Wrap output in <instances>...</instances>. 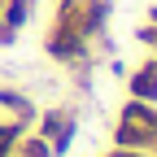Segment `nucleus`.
Here are the masks:
<instances>
[{"mask_svg":"<svg viewBox=\"0 0 157 157\" xmlns=\"http://www.w3.org/2000/svg\"><path fill=\"white\" fill-rule=\"evenodd\" d=\"M70 135H74V113L48 109V113H44V144H48L52 153H66V148H70Z\"/></svg>","mask_w":157,"mask_h":157,"instance_id":"1","label":"nucleus"}]
</instances>
